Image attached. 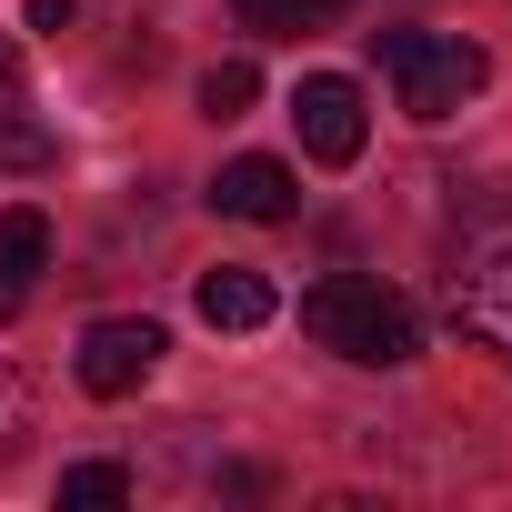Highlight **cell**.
Instances as JSON below:
<instances>
[{
  "label": "cell",
  "instance_id": "cell-4",
  "mask_svg": "<svg viewBox=\"0 0 512 512\" xmlns=\"http://www.w3.org/2000/svg\"><path fill=\"white\" fill-rule=\"evenodd\" d=\"M161 322H141V312H111V322H91L81 332V352H71V372H81V392L91 402H121V392H141L151 372H161Z\"/></svg>",
  "mask_w": 512,
  "mask_h": 512
},
{
  "label": "cell",
  "instance_id": "cell-5",
  "mask_svg": "<svg viewBox=\"0 0 512 512\" xmlns=\"http://www.w3.org/2000/svg\"><path fill=\"white\" fill-rule=\"evenodd\" d=\"M292 121H302V151L322 161V171H342V161H362V81H342V71H312L302 91H292Z\"/></svg>",
  "mask_w": 512,
  "mask_h": 512
},
{
  "label": "cell",
  "instance_id": "cell-14",
  "mask_svg": "<svg viewBox=\"0 0 512 512\" xmlns=\"http://www.w3.org/2000/svg\"><path fill=\"white\" fill-rule=\"evenodd\" d=\"M71 21V0H31V31H61Z\"/></svg>",
  "mask_w": 512,
  "mask_h": 512
},
{
  "label": "cell",
  "instance_id": "cell-12",
  "mask_svg": "<svg viewBox=\"0 0 512 512\" xmlns=\"http://www.w3.org/2000/svg\"><path fill=\"white\" fill-rule=\"evenodd\" d=\"M41 432V402H31V382L0 362V462H21V442Z\"/></svg>",
  "mask_w": 512,
  "mask_h": 512
},
{
  "label": "cell",
  "instance_id": "cell-2",
  "mask_svg": "<svg viewBox=\"0 0 512 512\" xmlns=\"http://www.w3.org/2000/svg\"><path fill=\"white\" fill-rule=\"evenodd\" d=\"M372 51H382V71H392V101H402L422 131L452 121V111L492 81L482 41H462V31H372Z\"/></svg>",
  "mask_w": 512,
  "mask_h": 512
},
{
  "label": "cell",
  "instance_id": "cell-11",
  "mask_svg": "<svg viewBox=\"0 0 512 512\" xmlns=\"http://www.w3.org/2000/svg\"><path fill=\"white\" fill-rule=\"evenodd\" d=\"M251 101H262V71H251V61H241V51H231V61H211V71H201V121H241V111H251Z\"/></svg>",
  "mask_w": 512,
  "mask_h": 512
},
{
  "label": "cell",
  "instance_id": "cell-13",
  "mask_svg": "<svg viewBox=\"0 0 512 512\" xmlns=\"http://www.w3.org/2000/svg\"><path fill=\"white\" fill-rule=\"evenodd\" d=\"M61 502H131V472L121 462H71L61 472Z\"/></svg>",
  "mask_w": 512,
  "mask_h": 512
},
{
  "label": "cell",
  "instance_id": "cell-7",
  "mask_svg": "<svg viewBox=\"0 0 512 512\" xmlns=\"http://www.w3.org/2000/svg\"><path fill=\"white\" fill-rule=\"evenodd\" d=\"M51 121H41V101H31V71H21V51L0 41V171H51Z\"/></svg>",
  "mask_w": 512,
  "mask_h": 512
},
{
  "label": "cell",
  "instance_id": "cell-1",
  "mask_svg": "<svg viewBox=\"0 0 512 512\" xmlns=\"http://www.w3.org/2000/svg\"><path fill=\"white\" fill-rule=\"evenodd\" d=\"M302 332H312L322 352L362 362V372H392V362L422 352V312H412L392 282H372V272H322V282L302 292Z\"/></svg>",
  "mask_w": 512,
  "mask_h": 512
},
{
  "label": "cell",
  "instance_id": "cell-3",
  "mask_svg": "<svg viewBox=\"0 0 512 512\" xmlns=\"http://www.w3.org/2000/svg\"><path fill=\"white\" fill-rule=\"evenodd\" d=\"M442 302L482 352H512V211H482L472 231H452Z\"/></svg>",
  "mask_w": 512,
  "mask_h": 512
},
{
  "label": "cell",
  "instance_id": "cell-10",
  "mask_svg": "<svg viewBox=\"0 0 512 512\" xmlns=\"http://www.w3.org/2000/svg\"><path fill=\"white\" fill-rule=\"evenodd\" d=\"M241 31H262V41H302V31H332L352 0H231Z\"/></svg>",
  "mask_w": 512,
  "mask_h": 512
},
{
  "label": "cell",
  "instance_id": "cell-8",
  "mask_svg": "<svg viewBox=\"0 0 512 512\" xmlns=\"http://www.w3.org/2000/svg\"><path fill=\"white\" fill-rule=\"evenodd\" d=\"M191 312L211 322V332H262L282 302H272V282L262 272H241V262H221V272H201L191 282Z\"/></svg>",
  "mask_w": 512,
  "mask_h": 512
},
{
  "label": "cell",
  "instance_id": "cell-9",
  "mask_svg": "<svg viewBox=\"0 0 512 512\" xmlns=\"http://www.w3.org/2000/svg\"><path fill=\"white\" fill-rule=\"evenodd\" d=\"M41 262H51V221H41L31 201H21V211H0V312L21 302V282H31Z\"/></svg>",
  "mask_w": 512,
  "mask_h": 512
},
{
  "label": "cell",
  "instance_id": "cell-6",
  "mask_svg": "<svg viewBox=\"0 0 512 512\" xmlns=\"http://www.w3.org/2000/svg\"><path fill=\"white\" fill-rule=\"evenodd\" d=\"M211 211H221V221H292V211H302V181H292V161H272V151H241V161H221Z\"/></svg>",
  "mask_w": 512,
  "mask_h": 512
}]
</instances>
